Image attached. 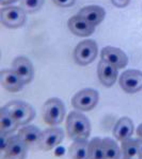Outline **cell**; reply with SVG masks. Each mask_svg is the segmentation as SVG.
Returning <instances> with one entry per match:
<instances>
[{"mask_svg":"<svg viewBox=\"0 0 142 159\" xmlns=\"http://www.w3.org/2000/svg\"><path fill=\"white\" fill-rule=\"evenodd\" d=\"M66 130L68 136L74 141L87 140L90 134V123L84 114L72 111L67 117Z\"/></svg>","mask_w":142,"mask_h":159,"instance_id":"1","label":"cell"},{"mask_svg":"<svg viewBox=\"0 0 142 159\" xmlns=\"http://www.w3.org/2000/svg\"><path fill=\"white\" fill-rule=\"evenodd\" d=\"M3 107L19 125L28 124L35 116V111L33 107L21 101H12Z\"/></svg>","mask_w":142,"mask_h":159,"instance_id":"2","label":"cell"},{"mask_svg":"<svg viewBox=\"0 0 142 159\" xmlns=\"http://www.w3.org/2000/svg\"><path fill=\"white\" fill-rule=\"evenodd\" d=\"M66 114L64 103L59 98L48 99L42 109V114L45 122L48 125H55L62 122Z\"/></svg>","mask_w":142,"mask_h":159,"instance_id":"3","label":"cell"},{"mask_svg":"<svg viewBox=\"0 0 142 159\" xmlns=\"http://www.w3.org/2000/svg\"><path fill=\"white\" fill-rule=\"evenodd\" d=\"M98 52L96 42L92 40H86L78 43L76 47L74 52L75 60L80 65H87L95 59Z\"/></svg>","mask_w":142,"mask_h":159,"instance_id":"4","label":"cell"},{"mask_svg":"<svg viewBox=\"0 0 142 159\" xmlns=\"http://www.w3.org/2000/svg\"><path fill=\"white\" fill-rule=\"evenodd\" d=\"M99 100L97 91L86 89L80 91L73 97L71 100L73 106L82 111H89L96 106Z\"/></svg>","mask_w":142,"mask_h":159,"instance_id":"5","label":"cell"},{"mask_svg":"<svg viewBox=\"0 0 142 159\" xmlns=\"http://www.w3.org/2000/svg\"><path fill=\"white\" fill-rule=\"evenodd\" d=\"M1 20L6 27L17 28L25 22L26 12L23 8L15 6L4 7L1 10Z\"/></svg>","mask_w":142,"mask_h":159,"instance_id":"6","label":"cell"},{"mask_svg":"<svg viewBox=\"0 0 142 159\" xmlns=\"http://www.w3.org/2000/svg\"><path fill=\"white\" fill-rule=\"evenodd\" d=\"M122 89L128 93H137L142 89V72L128 70L123 72L119 78Z\"/></svg>","mask_w":142,"mask_h":159,"instance_id":"7","label":"cell"},{"mask_svg":"<svg viewBox=\"0 0 142 159\" xmlns=\"http://www.w3.org/2000/svg\"><path fill=\"white\" fill-rule=\"evenodd\" d=\"M64 136V132L60 128L46 129L41 134L38 147L43 151L51 150L61 142Z\"/></svg>","mask_w":142,"mask_h":159,"instance_id":"8","label":"cell"},{"mask_svg":"<svg viewBox=\"0 0 142 159\" xmlns=\"http://www.w3.org/2000/svg\"><path fill=\"white\" fill-rule=\"evenodd\" d=\"M102 60L114 66L117 69L125 68L128 64V58L119 48L110 46L104 47L101 52Z\"/></svg>","mask_w":142,"mask_h":159,"instance_id":"9","label":"cell"},{"mask_svg":"<svg viewBox=\"0 0 142 159\" xmlns=\"http://www.w3.org/2000/svg\"><path fill=\"white\" fill-rule=\"evenodd\" d=\"M12 69L17 73L25 84L30 83L34 75L33 66L26 57H18L12 63Z\"/></svg>","mask_w":142,"mask_h":159,"instance_id":"10","label":"cell"},{"mask_svg":"<svg viewBox=\"0 0 142 159\" xmlns=\"http://www.w3.org/2000/svg\"><path fill=\"white\" fill-rule=\"evenodd\" d=\"M0 81L3 88L12 93L19 91L24 84L17 73L13 69L1 71Z\"/></svg>","mask_w":142,"mask_h":159,"instance_id":"11","label":"cell"},{"mask_svg":"<svg viewBox=\"0 0 142 159\" xmlns=\"http://www.w3.org/2000/svg\"><path fill=\"white\" fill-rule=\"evenodd\" d=\"M114 66L101 60L98 66V77L105 86L109 88L115 83L118 76V70Z\"/></svg>","mask_w":142,"mask_h":159,"instance_id":"12","label":"cell"},{"mask_svg":"<svg viewBox=\"0 0 142 159\" xmlns=\"http://www.w3.org/2000/svg\"><path fill=\"white\" fill-rule=\"evenodd\" d=\"M28 148L17 135L11 136L8 146L3 153V158L25 159Z\"/></svg>","mask_w":142,"mask_h":159,"instance_id":"13","label":"cell"},{"mask_svg":"<svg viewBox=\"0 0 142 159\" xmlns=\"http://www.w3.org/2000/svg\"><path fill=\"white\" fill-rule=\"evenodd\" d=\"M68 26L71 32L79 37H87L92 34L95 26L87 22L79 15L73 16L69 20Z\"/></svg>","mask_w":142,"mask_h":159,"instance_id":"14","label":"cell"},{"mask_svg":"<svg viewBox=\"0 0 142 159\" xmlns=\"http://www.w3.org/2000/svg\"><path fill=\"white\" fill-rule=\"evenodd\" d=\"M95 26L99 25L105 17V12L103 7L98 6H89L83 7L78 14Z\"/></svg>","mask_w":142,"mask_h":159,"instance_id":"15","label":"cell"},{"mask_svg":"<svg viewBox=\"0 0 142 159\" xmlns=\"http://www.w3.org/2000/svg\"><path fill=\"white\" fill-rule=\"evenodd\" d=\"M42 134L40 130L34 125L24 127L18 131V138L28 148L38 146V142Z\"/></svg>","mask_w":142,"mask_h":159,"instance_id":"16","label":"cell"},{"mask_svg":"<svg viewBox=\"0 0 142 159\" xmlns=\"http://www.w3.org/2000/svg\"><path fill=\"white\" fill-rule=\"evenodd\" d=\"M134 131V125L130 118L124 117L117 122L113 129V134L115 137L123 141L130 138Z\"/></svg>","mask_w":142,"mask_h":159,"instance_id":"17","label":"cell"},{"mask_svg":"<svg viewBox=\"0 0 142 159\" xmlns=\"http://www.w3.org/2000/svg\"><path fill=\"white\" fill-rule=\"evenodd\" d=\"M18 125L17 122L4 107L0 111V133L9 134L17 130Z\"/></svg>","mask_w":142,"mask_h":159,"instance_id":"18","label":"cell"},{"mask_svg":"<svg viewBox=\"0 0 142 159\" xmlns=\"http://www.w3.org/2000/svg\"><path fill=\"white\" fill-rule=\"evenodd\" d=\"M89 143L87 140L75 141L68 150V156L71 159H88Z\"/></svg>","mask_w":142,"mask_h":159,"instance_id":"19","label":"cell"},{"mask_svg":"<svg viewBox=\"0 0 142 159\" xmlns=\"http://www.w3.org/2000/svg\"><path fill=\"white\" fill-rule=\"evenodd\" d=\"M102 143L104 159L119 158L121 151L118 144L114 140L106 138L102 140Z\"/></svg>","mask_w":142,"mask_h":159,"instance_id":"20","label":"cell"},{"mask_svg":"<svg viewBox=\"0 0 142 159\" xmlns=\"http://www.w3.org/2000/svg\"><path fill=\"white\" fill-rule=\"evenodd\" d=\"M138 139L130 138L122 141L120 151L123 158H134L138 156Z\"/></svg>","mask_w":142,"mask_h":159,"instance_id":"21","label":"cell"},{"mask_svg":"<svg viewBox=\"0 0 142 159\" xmlns=\"http://www.w3.org/2000/svg\"><path fill=\"white\" fill-rule=\"evenodd\" d=\"M88 159H104L102 140L96 137L92 139L88 144Z\"/></svg>","mask_w":142,"mask_h":159,"instance_id":"22","label":"cell"},{"mask_svg":"<svg viewBox=\"0 0 142 159\" xmlns=\"http://www.w3.org/2000/svg\"><path fill=\"white\" fill-rule=\"evenodd\" d=\"M45 0H22V8L26 12L32 13L39 10L43 6Z\"/></svg>","mask_w":142,"mask_h":159,"instance_id":"23","label":"cell"},{"mask_svg":"<svg viewBox=\"0 0 142 159\" xmlns=\"http://www.w3.org/2000/svg\"><path fill=\"white\" fill-rule=\"evenodd\" d=\"M8 134L0 133V139H1V145H0V153L1 155L4 153L6 148L9 143L11 136H8Z\"/></svg>","mask_w":142,"mask_h":159,"instance_id":"24","label":"cell"},{"mask_svg":"<svg viewBox=\"0 0 142 159\" xmlns=\"http://www.w3.org/2000/svg\"><path fill=\"white\" fill-rule=\"evenodd\" d=\"M52 1L60 7H69L74 4L76 0H52Z\"/></svg>","mask_w":142,"mask_h":159,"instance_id":"25","label":"cell"},{"mask_svg":"<svg viewBox=\"0 0 142 159\" xmlns=\"http://www.w3.org/2000/svg\"><path fill=\"white\" fill-rule=\"evenodd\" d=\"M113 4L116 7L122 8L127 6L130 0H111Z\"/></svg>","mask_w":142,"mask_h":159,"instance_id":"26","label":"cell"},{"mask_svg":"<svg viewBox=\"0 0 142 159\" xmlns=\"http://www.w3.org/2000/svg\"><path fill=\"white\" fill-rule=\"evenodd\" d=\"M138 158L142 159V139H138Z\"/></svg>","mask_w":142,"mask_h":159,"instance_id":"27","label":"cell"},{"mask_svg":"<svg viewBox=\"0 0 142 159\" xmlns=\"http://www.w3.org/2000/svg\"><path fill=\"white\" fill-rule=\"evenodd\" d=\"M17 1V0H0V2L1 5H6L13 3Z\"/></svg>","mask_w":142,"mask_h":159,"instance_id":"28","label":"cell"},{"mask_svg":"<svg viewBox=\"0 0 142 159\" xmlns=\"http://www.w3.org/2000/svg\"><path fill=\"white\" fill-rule=\"evenodd\" d=\"M136 133L138 136H139L140 139H142V124L139 125L137 128Z\"/></svg>","mask_w":142,"mask_h":159,"instance_id":"29","label":"cell"}]
</instances>
